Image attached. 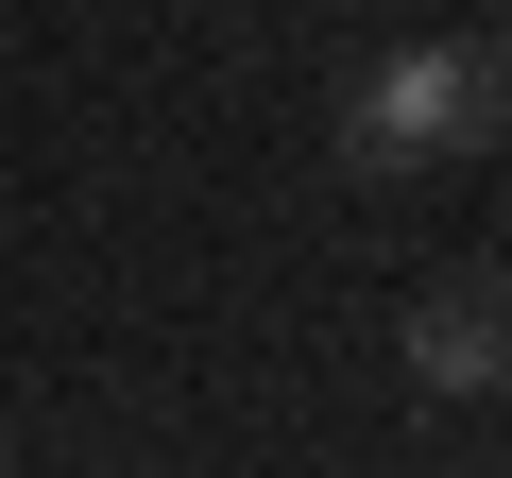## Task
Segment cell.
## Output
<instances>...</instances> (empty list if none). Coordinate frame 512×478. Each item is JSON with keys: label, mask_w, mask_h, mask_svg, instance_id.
<instances>
[{"label": "cell", "mask_w": 512, "mask_h": 478, "mask_svg": "<svg viewBox=\"0 0 512 478\" xmlns=\"http://www.w3.org/2000/svg\"><path fill=\"white\" fill-rule=\"evenodd\" d=\"M495 120H512V69H495L478 35H427V52H376V69H359V103H342L359 171H444V154H478Z\"/></svg>", "instance_id": "cell-1"}, {"label": "cell", "mask_w": 512, "mask_h": 478, "mask_svg": "<svg viewBox=\"0 0 512 478\" xmlns=\"http://www.w3.org/2000/svg\"><path fill=\"white\" fill-rule=\"evenodd\" d=\"M410 376L427 393H512V274H461L410 308Z\"/></svg>", "instance_id": "cell-2"}, {"label": "cell", "mask_w": 512, "mask_h": 478, "mask_svg": "<svg viewBox=\"0 0 512 478\" xmlns=\"http://www.w3.org/2000/svg\"><path fill=\"white\" fill-rule=\"evenodd\" d=\"M0 478H18V427H0Z\"/></svg>", "instance_id": "cell-3"}]
</instances>
